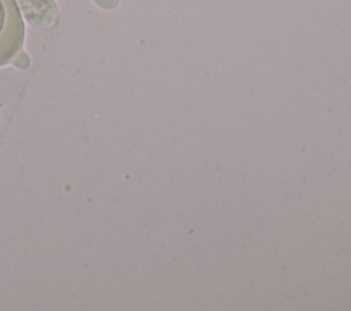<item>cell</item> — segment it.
Returning a JSON list of instances; mask_svg holds the SVG:
<instances>
[{
  "mask_svg": "<svg viewBox=\"0 0 351 311\" xmlns=\"http://www.w3.org/2000/svg\"><path fill=\"white\" fill-rule=\"evenodd\" d=\"M23 36V22L15 0H0V66L21 51Z\"/></svg>",
  "mask_w": 351,
  "mask_h": 311,
  "instance_id": "obj_1",
  "label": "cell"
}]
</instances>
